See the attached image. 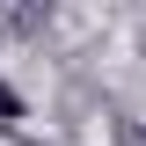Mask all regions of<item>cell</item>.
<instances>
[{"label": "cell", "mask_w": 146, "mask_h": 146, "mask_svg": "<svg viewBox=\"0 0 146 146\" xmlns=\"http://www.w3.org/2000/svg\"><path fill=\"white\" fill-rule=\"evenodd\" d=\"M15 117H22V95L7 88V80H0V124H15Z\"/></svg>", "instance_id": "cell-1"}]
</instances>
